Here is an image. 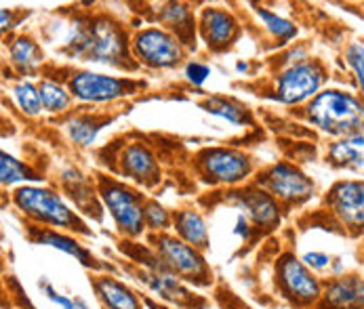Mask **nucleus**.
I'll use <instances>...</instances> for the list:
<instances>
[{
	"label": "nucleus",
	"instance_id": "obj_1",
	"mask_svg": "<svg viewBox=\"0 0 364 309\" xmlns=\"http://www.w3.org/2000/svg\"><path fill=\"white\" fill-rule=\"evenodd\" d=\"M61 53L78 61L100 63L122 72L139 70V63L133 59L131 53L129 34L109 15L76 19L70 26L68 36L63 38Z\"/></svg>",
	"mask_w": 364,
	"mask_h": 309
},
{
	"label": "nucleus",
	"instance_id": "obj_2",
	"mask_svg": "<svg viewBox=\"0 0 364 309\" xmlns=\"http://www.w3.org/2000/svg\"><path fill=\"white\" fill-rule=\"evenodd\" d=\"M304 120L316 131L343 139L364 133V99L343 89H324L301 107Z\"/></svg>",
	"mask_w": 364,
	"mask_h": 309
},
{
	"label": "nucleus",
	"instance_id": "obj_3",
	"mask_svg": "<svg viewBox=\"0 0 364 309\" xmlns=\"http://www.w3.org/2000/svg\"><path fill=\"white\" fill-rule=\"evenodd\" d=\"M11 202L34 225L57 229V232H76L82 236L93 234V229H89V225L85 223V219L53 188L21 185L11 194Z\"/></svg>",
	"mask_w": 364,
	"mask_h": 309
},
{
	"label": "nucleus",
	"instance_id": "obj_4",
	"mask_svg": "<svg viewBox=\"0 0 364 309\" xmlns=\"http://www.w3.org/2000/svg\"><path fill=\"white\" fill-rule=\"evenodd\" d=\"M95 185H97V194H100L102 205L112 215L116 232L124 240L139 238L148 229L146 227V212H144L148 196L139 188H135L133 183L120 181V179L104 175V173L95 175Z\"/></svg>",
	"mask_w": 364,
	"mask_h": 309
},
{
	"label": "nucleus",
	"instance_id": "obj_5",
	"mask_svg": "<svg viewBox=\"0 0 364 309\" xmlns=\"http://www.w3.org/2000/svg\"><path fill=\"white\" fill-rule=\"evenodd\" d=\"M74 102L80 103H114L133 97L146 91L148 82L133 76H109L91 70H68L63 78Z\"/></svg>",
	"mask_w": 364,
	"mask_h": 309
},
{
	"label": "nucleus",
	"instance_id": "obj_6",
	"mask_svg": "<svg viewBox=\"0 0 364 309\" xmlns=\"http://www.w3.org/2000/svg\"><path fill=\"white\" fill-rule=\"evenodd\" d=\"M194 166L205 183L225 188H242L255 173V162L251 156L238 148L225 146L200 150L194 156Z\"/></svg>",
	"mask_w": 364,
	"mask_h": 309
},
{
	"label": "nucleus",
	"instance_id": "obj_7",
	"mask_svg": "<svg viewBox=\"0 0 364 309\" xmlns=\"http://www.w3.org/2000/svg\"><path fill=\"white\" fill-rule=\"evenodd\" d=\"M150 246L156 253L160 261L183 282H190L194 286H210L213 284V271L208 267L207 259L194 246L186 244L177 236L164 234H150Z\"/></svg>",
	"mask_w": 364,
	"mask_h": 309
},
{
	"label": "nucleus",
	"instance_id": "obj_8",
	"mask_svg": "<svg viewBox=\"0 0 364 309\" xmlns=\"http://www.w3.org/2000/svg\"><path fill=\"white\" fill-rule=\"evenodd\" d=\"M328 80V72L322 61L306 59L301 63L282 67L274 80L272 99L282 105H306L324 91V85Z\"/></svg>",
	"mask_w": 364,
	"mask_h": 309
},
{
	"label": "nucleus",
	"instance_id": "obj_9",
	"mask_svg": "<svg viewBox=\"0 0 364 309\" xmlns=\"http://www.w3.org/2000/svg\"><path fill=\"white\" fill-rule=\"evenodd\" d=\"M131 53L139 67L148 70H173L188 57L183 43L164 30L162 26H148L131 36Z\"/></svg>",
	"mask_w": 364,
	"mask_h": 309
},
{
	"label": "nucleus",
	"instance_id": "obj_10",
	"mask_svg": "<svg viewBox=\"0 0 364 309\" xmlns=\"http://www.w3.org/2000/svg\"><path fill=\"white\" fill-rule=\"evenodd\" d=\"M255 183L272 194L280 206H301L306 205L316 194V183L308 177L297 164L280 160L269 164L255 177Z\"/></svg>",
	"mask_w": 364,
	"mask_h": 309
},
{
	"label": "nucleus",
	"instance_id": "obj_11",
	"mask_svg": "<svg viewBox=\"0 0 364 309\" xmlns=\"http://www.w3.org/2000/svg\"><path fill=\"white\" fill-rule=\"evenodd\" d=\"M139 259V263L144 265V269L137 271V280L141 284L148 286V291H152L158 299H162L168 305H175L177 309H203L207 305L205 299L196 297L181 278H177L162 261L156 253L152 251L150 255Z\"/></svg>",
	"mask_w": 364,
	"mask_h": 309
},
{
	"label": "nucleus",
	"instance_id": "obj_12",
	"mask_svg": "<svg viewBox=\"0 0 364 309\" xmlns=\"http://www.w3.org/2000/svg\"><path fill=\"white\" fill-rule=\"evenodd\" d=\"M278 293L295 308H308L322 299V284L312 269L293 253H284L276 263Z\"/></svg>",
	"mask_w": 364,
	"mask_h": 309
},
{
	"label": "nucleus",
	"instance_id": "obj_13",
	"mask_svg": "<svg viewBox=\"0 0 364 309\" xmlns=\"http://www.w3.org/2000/svg\"><path fill=\"white\" fill-rule=\"evenodd\" d=\"M328 212L335 217V221L350 232L352 236H358L364 232V181L360 179H343L337 181L328 194H326Z\"/></svg>",
	"mask_w": 364,
	"mask_h": 309
},
{
	"label": "nucleus",
	"instance_id": "obj_14",
	"mask_svg": "<svg viewBox=\"0 0 364 309\" xmlns=\"http://www.w3.org/2000/svg\"><path fill=\"white\" fill-rule=\"evenodd\" d=\"M230 205H234L257 229H274L280 225L282 206L280 202L267 194L257 183H249L242 188H232L225 196Z\"/></svg>",
	"mask_w": 364,
	"mask_h": 309
},
{
	"label": "nucleus",
	"instance_id": "obj_15",
	"mask_svg": "<svg viewBox=\"0 0 364 309\" xmlns=\"http://www.w3.org/2000/svg\"><path fill=\"white\" fill-rule=\"evenodd\" d=\"M242 34L238 17L223 6H205L198 13V36L210 53L230 51Z\"/></svg>",
	"mask_w": 364,
	"mask_h": 309
},
{
	"label": "nucleus",
	"instance_id": "obj_16",
	"mask_svg": "<svg viewBox=\"0 0 364 309\" xmlns=\"http://www.w3.org/2000/svg\"><path fill=\"white\" fill-rule=\"evenodd\" d=\"M116 173L144 190L156 188L162 179L156 154L144 141H131L120 150L116 158Z\"/></svg>",
	"mask_w": 364,
	"mask_h": 309
},
{
	"label": "nucleus",
	"instance_id": "obj_17",
	"mask_svg": "<svg viewBox=\"0 0 364 309\" xmlns=\"http://www.w3.org/2000/svg\"><path fill=\"white\" fill-rule=\"evenodd\" d=\"M28 238L34 242V244H41V246H51L55 251H61L70 257H74L80 265L93 269V271H107L112 269L107 263L100 261L95 257L85 244H80L76 238L63 234V232H57V229H49V227H41V225H30L28 227Z\"/></svg>",
	"mask_w": 364,
	"mask_h": 309
},
{
	"label": "nucleus",
	"instance_id": "obj_18",
	"mask_svg": "<svg viewBox=\"0 0 364 309\" xmlns=\"http://www.w3.org/2000/svg\"><path fill=\"white\" fill-rule=\"evenodd\" d=\"M59 183H61V190L68 194V198L78 206L80 212H87V215H93L97 221H102V200H100V194H97V185L95 181L85 175L80 168L76 166H68L59 173Z\"/></svg>",
	"mask_w": 364,
	"mask_h": 309
},
{
	"label": "nucleus",
	"instance_id": "obj_19",
	"mask_svg": "<svg viewBox=\"0 0 364 309\" xmlns=\"http://www.w3.org/2000/svg\"><path fill=\"white\" fill-rule=\"evenodd\" d=\"M158 21L164 30L175 34L188 51L196 49V34H198V17L186 2H164L158 9Z\"/></svg>",
	"mask_w": 364,
	"mask_h": 309
},
{
	"label": "nucleus",
	"instance_id": "obj_20",
	"mask_svg": "<svg viewBox=\"0 0 364 309\" xmlns=\"http://www.w3.org/2000/svg\"><path fill=\"white\" fill-rule=\"evenodd\" d=\"M322 299L331 309H364V280L360 276H339L326 284Z\"/></svg>",
	"mask_w": 364,
	"mask_h": 309
},
{
	"label": "nucleus",
	"instance_id": "obj_21",
	"mask_svg": "<svg viewBox=\"0 0 364 309\" xmlns=\"http://www.w3.org/2000/svg\"><path fill=\"white\" fill-rule=\"evenodd\" d=\"M6 47H9V61L21 78L41 72L45 63V51L30 34H15Z\"/></svg>",
	"mask_w": 364,
	"mask_h": 309
},
{
	"label": "nucleus",
	"instance_id": "obj_22",
	"mask_svg": "<svg viewBox=\"0 0 364 309\" xmlns=\"http://www.w3.org/2000/svg\"><path fill=\"white\" fill-rule=\"evenodd\" d=\"M173 229L179 240L205 253L210 249V236L205 217L196 208H179L173 212Z\"/></svg>",
	"mask_w": 364,
	"mask_h": 309
},
{
	"label": "nucleus",
	"instance_id": "obj_23",
	"mask_svg": "<svg viewBox=\"0 0 364 309\" xmlns=\"http://www.w3.org/2000/svg\"><path fill=\"white\" fill-rule=\"evenodd\" d=\"M95 297L100 299V303L104 309H144L141 299L137 297L135 291H131L127 284H122L120 280L100 273L91 280Z\"/></svg>",
	"mask_w": 364,
	"mask_h": 309
},
{
	"label": "nucleus",
	"instance_id": "obj_24",
	"mask_svg": "<svg viewBox=\"0 0 364 309\" xmlns=\"http://www.w3.org/2000/svg\"><path fill=\"white\" fill-rule=\"evenodd\" d=\"M326 162L335 168H364V133L335 139L326 150Z\"/></svg>",
	"mask_w": 364,
	"mask_h": 309
},
{
	"label": "nucleus",
	"instance_id": "obj_25",
	"mask_svg": "<svg viewBox=\"0 0 364 309\" xmlns=\"http://www.w3.org/2000/svg\"><path fill=\"white\" fill-rule=\"evenodd\" d=\"M107 122H112V118H100V116H91V114H70V118L63 122V126L74 146L89 148L97 139V135L102 133V129Z\"/></svg>",
	"mask_w": 364,
	"mask_h": 309
},
{
	"label": "nucleus",
	"instance_id": "obj_26",
	"mask_svg": "<svg viewBox=\"0 0 364 309\" xmlns=\"http://www.w3.org/2000/svg\"><path fill=\"white\" fill-rule=\"evenodd\" d=\"M203 109L217 116V118H223L228 120L230 124H236V126H245V124H253V116H251V109L245 105V103L236 102V99H230V97H207L205 102L200 103Z\"/></svg>",
	"mask_w": 364,
	"mask_h": 309
},
{
	"label": "nucleus",
	"instance_id": "obj_27",
	"mask_svg": "<svg viewBox=\"0 0 364 309\" xmlns=\"http://www.w3.org/2000/svg\"><path fill=\"white\" fill-rule=\"evenodd\" d=\"M38 91H41V99H43V109L47 114H68L72 109L74 97H72L70 89L65 87V82L55 80L51 76H45L38 82Z\"/></svg>",
	"mask_w": 364,
	"mask_h": 309
},
{
	"label": "nucleus",
	"instance_id": "obj_28",
	"mask_svg": "<svg viewBox=\"0 0 364 309\" xmlns=\"http://www.w3.org/2000/svg\"><path fill=\"white\" fill-rule=\"evenodd\" d=\"M253 13L257 15L263 30L278 43V45H287L297 36V26L284 17H280L278 13L265 9V6H253Z\"/></svg>",
	"mask_w": 364,
	"mask_h": 309
},
{
	"label": "nucleus",
	"instance_id": "obj_29",
	"mask_svg": "<svg viewBox=\"0 0 364 309\" xmlns=\"http://www.w3.org/2000/svg\"><path fill=\"white\" fill-rule=\"evenodd\" d=\"M11 95L17 103V107L28 116V118H36L41 116L43 109V99H41V91L38 85L28 80V78H19L11 85Z\"/></svg>",
	"mask_w": 364,
	"mask_h": 309
},
{
	"label": "nucleus",
	"instance_id": "obj_30",
	"mask_svg": "<svg viewBox=\"0 0 364 309\" xmlns=\"http://www.w3.org/2000/svg\"><path fill=\"white\" fill-rule=\"evenodd\" d=\"M43 177L26 162L19 160L9 152L0 154V181L2 185H15V183H23V181H41Z\"/></svg>",
	"mask_w": 364,
	"mask_h": 309
},
{
	"label": "nucleus",
	"instance_id": "obj_31",
	"mask_svg": "<svg viewBox=\"0 0 364 309\" xmlns=\"http://www.w3.org/2000/svg\"><path fill=\"white\" fill-rule=\"evenodd\" d=\"M144 212H146V227L152 234H164L173 227V212H168L158 200L148 198Z\"/></svg>",
	"mask_w": 364,
	"mask_h": 309
},
{
	"label": "nucleus",
	"instance_id": "obj_32",
	"mask_svg": "<svg viewBox=\"0 0 364 309\" xmlns=\"http://www.w3.org/2000/svg\"><path fill=\"white\" fill-rule=\"evenodd\" d=\"M343 59L356 80V87L360 91V97L364 99V43H350L343 51Z\"/></svg>",
	"mask_w": 364,
	"mask_h": 309
},
{
	"label": "nucleus",
	"instance_id": "obj_33",
	"mask_svg": "<svg viewBox=\"0 0 364 309\" xmlns=\"http://www.w3.org/2000/svg\"><path fill=\"white\" fill-rule=\"evenodd\" d=\"M38 286H41L43 295H45L51 303H55L59 309H89V305H87L80 297L72 299V297H68V295L59 293V291L53 286L51 280H49L47 276H43V278L38 280Z\"/></svg>",
	"mask_w": 364,
	"mask_h": 309
},
{
	"label": "nucleus",
	"instance_id": "obj_34",
	"mask_svg": "<svg viewBox=\"0 0 364 309\" xmlns=\"http://www.w3.org/2000/svg\"><path fill=\"white\" fill-rule=\"evenodd\" d=\"M208 76H210V67H208L207 63H203V61H190V63L186 65V78H188L194 87L205 85Z\"/></svg>",
	"mask_w": 364,
	"mask_h": 309
},
{
	"label": "nucleus",
	"instance_id": "obj_35",
	"mask_svg": "<svg viewBox=\"0 0 364 309\" xmlns=\"http://www.w3.org/2000/svg\"><path fill=\"white\" fill-rule=\"evenodd\" d=\"M301 261L310 267V269H316V271H324L333 265V257L326 255V253H320V251H312V253H306Z\"/></svg>",
	"mask_w": 364,
	"mask_h": 309
},
{
	"label": "nucleus",
	"instance_id": "obj_36",
	"mask_svg": "<svg viewBox=\"0 0 364 309\" xmlns=\"http://www.w3.org/2000/svg\"><path fill=\"white\" fill-rule=\"evenodd\" d=\"M19 11L17 9H2L0 11V19H2V32L6 34V32H11L15 26H19V21L15 19V15H17Z\"/></svg>",
	"mask_w": 364,
	"mask_h": 309
},
{
	"label": "nucleus",
	"instance_id": "obj_37",
	"mask_svg": "<svg viewBox=\"0 0 364 309\" xmlns=\"http://www.w3.org/2000/svg\"><path fill=\"white\" fill-rule=\"evenodd\" d=\"M144 303L150 309H177V308H168V305H160V303H154L150 297H144Z\"/></svg>",
	"mask_w": 364,
	"mask_h": 309
},
{
	"label": "nucleus",
	"instance_id": "obj_38",
	"mask_svg": "<svg viewBox=\"0 0 364 309\" xmlns=\"http://www.w3.org/2000/svg\"><path fill=\"white\" fill-rule=\"evenodd\" d=\"M242 309H249V308H242Z\"/></svg>",
	"mask_w": 364,
	"mask_h": 309
}]
</instances>
